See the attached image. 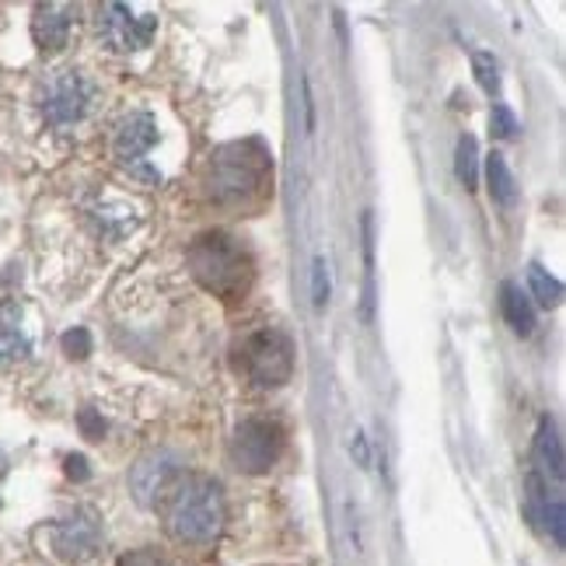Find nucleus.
Wrapping results in <instances>:
<instances>
[{"mask_svg":"<svg viewBox=\"0 0 566 566\" xmlns=\"http://www.w3.org/2000/svg\"><path fill=\"white\" fill-rule=\"evenodd\" d=\"M158 140V123L150 113H129L119 126H116V137H113V155L119 165H126L129 171H137L140 179H158L155 171L144 168V155Z\"/></svg>","mask_w":566,"mask_h":566,"instance_id":"obj_9","label":"nucleus"},{"mask_svg":"<svg viewBox=\"0 0 566 566\" xmlns=\"http://www.w3.org/2000/svg\"><path fill=\"white\" fill-rule=\"evenodd\" d=\"M186 263L196 283L217 297H238L252 283V259L228 231H207L196 238L186 252Z\"/></svg>","mask_w":566,"mask_h":566,"instance_id":"obj_2","label":"nucleus"},{"mask_svg":"<svg viewBox=\"0 0 566 566\" xmlns=\"http://www.w3.org/2000/svg\"><path fill=\"white\" fill-rule=\"evenodd\" d=\"M77 427H81V433H84L88 441H102V433H105V420L98 417L95 409H81Z\"/></svg>","mask_w":566,"mask_h":566,"instance_id":"obj_22","label":"nucleus"},{"mask_svg":"<svg viewBox=\"0 0 566 566\" xmlns=\"http://www.w3.org/2000/svg\"><path fill=\"white\" fill-rule=\"evenodd\" d=\"M242 371L263 388H276L294 375V343L280 329H259L242 343Z\"/></svg>","mask_w":566,"mask_h":566,"instance_id":"obj_4","label":"nucleus"},{"mask_svg":"<svg viewBox=\"0 0 566 566\" xmlns=\"http://www.w3.org/2000/svg\"><path fill=\"white\" fill-rule=\"evenodd\" d=\"M486 182H490L493 203H500V207H514V200H517V186H514V176H511V168H507L504 155H496V150L486 158Z\"/></svg>","mask_w":566,"mask_h":566,"instance_id":"obj_15","label":"nucleus"},{"mask_svg":"<svg viewBox=\"0 0 566 566\" xmlns=\"http://www.w3.org/2000/svg\"><path fill=\"white\" fill-rule=\"evenodd\" d=\"M535 472L549 483L563 486V441H559V430L549 417L538 420V433H535Z\"/></svg>","mask_w":566,"mask_h":566,"instance_id":"obj_13","label":"nucleus"},{"mask_svg":"<svg viewBox=\"0 0 566 566\" xmlns=\"http://www.w3.org/2000/svg\"><path fill=\"white\" fill-rule=\"evenodd\" d=\"M528 287H532V297L542 304V308H556L563 301V283L556 276H549L538 263L528 266Z\"/></svg>","mask_w":566,"mask_h":566,"instance_id":"obj_16","label":"nucleus"},{"mask_svg":"<svg viewBox=\"0 0 566 566\" xmlns=\"http://www.w3.org/2000/svg\"><path fill=\"white\" fill-rule=\"evenodd\" d=\"M354 454H357V465H360V469L371 465V454H367V438H364L360 430L354 433Z\"/></svg>","mask_w":566,"mask_h":566,"instance_id":"obj_25","label":"nucleus"},{"mask_svg":"<svg viewBox=\"0 0 566 566\" xmlns=\"http://www.w3.org/2000/svg\"><path fill=\"white\" fill-rule=\"evenodd\" d=\"M490 126H493V134H496L500 140H511V137L517 134V119H514V113H511L507 105H493Z\"/></svg>","mask_w":566,"mask_h":566,"instance_id":"obj_21","label":"nucleus"},{"mask_svg":"<svg viewBox=\"0 0 566 566\" xmlns=\"http://www.w3.org/2000/svg\"><path fill=\"white\" fill-rule=\"evenodd\" d=\"M119 566H168L158 553H150V549H144V553H129V556H123L119 559Z\"/></svg>","mask_w":566,"mask_h":566,"instance_id":"obj_23","label":"nucleus"},{"mask_svg":"<svg viewBox=\"0 0 566 566\" xmlns=\"http://www.w3.org/2000/svg\"><path fill=\"white\" fill-rule=\"evenodd\" d=\"M472 63H475V77H479V84H483V92L496 95V92H500L496 60H493L490 53H475V56H472Z\"/></svg>","mask_w":566,"mask_h":566,"instance_id":"obj_19","label":"nucleus"},{"mask_svg":"<svg viewBox=\"0 0 566 566\" xmlns=\"http://www.w3.org/2000/svg\"><path fill=\"white\" fill-rule=\"evenodd\" d=\"M155 29H158L155 14H140L129 4H102L98 8V39L116 53H134V50L150 46Z\"/></svg>","mask_w":566,"mask_h":566,"instance_id":"obj_7","label":"nucleus"},{"mask_svg":"<svg viewBox=\"0 0 566 566\" xmlns=\"http://www.w3.org/2000/svg\"><path fill=\"white\" fill-rule=\"evenodd\" d=\"M74 29V8L71 4H39L35 18H32V35H35V46L42 53H56L67 46Z\"/></svg>","mask_w":566,"mask_h":566,"instance_id":"obj_11","label":"nucleus"},{"mask_svg":"<svg viewBox=\"0 0 566 566\" xmlns=\"http://www.w3.org/2000/svg\"><path fill=\"white\" fill-rule=\"evenodd\" d=\"M500 308H504V318H507V325L517 336H532V329H535V308H532V301L521 294V287H514V283H504V287H500Z\"/></svg>","mask_w":566,"mask_h":566,"instance_id":"obj_14","label":"nucleus"},{"mask_svg":"<svg viewBox=\"0 0 566 566\" xmlns=\"http://www.w3.org/2000/svg\"><path fill=\"white\" fill-rule=\"evenodd\" d=\"M32 350V339L25 333V318H21V308L14 301L0 304V364H14L25 360Z\"/></svg>","mask_w":566,"mask_h":566,"instance_id":"obj_12","label":"nucleus"},{"mask_svg":"<svg viewBox=\"0 0 566 566\" xmlns=\"http://www.w3.org/2000/svg\"><path fill=\"white\" fill-rule=\"evenodd\" d=\"M454 171H459L465 189H475V182H479V147H475V137H469V134L459 140V161H454Z\"/></svg>","mask_w":566,"mask_h":566,"instance_id":"obj_17","label":"nucleus"},{"mask_svg":"<svg viewBox=\"0 0 566 566\" xmlns=\"http://www.w3.org/2000/svg\"><path fill=\"white\" fill-rule=\"evenodd\" d=\"M53 549L67 563H88L102 549V521L92 511H74L53 528Z\"/></svg>","mask_w":566,"mask_h":566,"instance_id":"obj_10","label":"nucleus"},{"mask_svg":"<svg viewBox=\"0 0 566 566\" xmlns=\"http://www.w3.org/2000/svg\"><path fill=\"white\" fill-rule=\"evenodd\" d=\"M182 475V459L176 451H150L129 472V490L140 507H158L165 493L176 486V479Z\"/></svg>","mask_w":566,"mask_h":566,"instance_id":"obj_8","label":"nucleus"},{"mask_svg":"<svg viewBox=\"0 0 566 566\" xmlns=\"http://www.w3.org/2000/svg\"><path fill=\"white\" fill-rule=\"evenodd\" d=\"M165 528L179 546H213L224 532L228 507L221 483L200 472H182L161 500Z\"/></svg>","mask_w":566,"mask_h":566,"instance_id":"obj_1","label":"nucleus"},{"mask_svg":"<svg viewBox=\"0 0 566 566\" xmlns=\"http://www.w3.org/2000/svg\"><path fill=\"white\" fill-rule=\"evenodd\" d=\"M63 469H67V475L74 479V483H84V479H88V462H84V454H67Z\"/></svg>","mask_w":566,"mask_h":566,"instance_id":"obj_24","label":"nucleus"},{"mask_svg":"<svg viewBox=\"0 0 566 566\" xmlns=\"http://www.w3.org/2000/svg\"><path fill=\"white\" fill-rule=\"evenodd\" d=\"M270 155L259 144H231L207 165V192L213 203H245L266 189Z\"/></svg>","mask_w":566,"mask_h":566,"instance_id":"obj_3","label":"nucleus"},{"mask_svg":"<svg viewBox=\"0 0 566 566\" xmlns=\"http://www.w3.org/2000/svg\"><path fill=\"white\" fill-rule=\"evenodd\" d=\"M283 451V427L266 417H249L234 427L231 438V459L249 475H263L276 465Z\"/></svg>","mask_w":566,"mask_h":566,"instance_id":"obj_5","label":"nucleus"},{"mask_svg":"<svg viewBox=\"0 0 566 566\" xmlns=\"http://www.w3.org/2000/svg\"><path fill=\"white\" fill-rule=\"evenodd\" d=\"M95 88L77 71H56L39 92V108L50 126H74L88 116Z\"/></svg>","mask_w":566,"mask_h":566,"instance_id":"obj_6","label":"nucleus"},{"mask_svg":"<svg viewBox=\"0 0 566 566\" xmlns=\"http://www.w3.org/2000/svg\"><path fill=\"white\" fill-rule=\"evenodd\" d=\"M60 346H63V354H67V357L84 360L92 354V336H88V329H71V333H63Z\"/></svg>","mask_w":566,"mask_h":566,"instance_id":"obj_20","label":"nucleus"},{"mask_svg":"<svg viewBox=\"0 0 566 566\" xmlns=\"http://www.w3.org/2000/svg\"><path fill=\"white\" fill-rule=\"evenodd\" d=\"M312 304L318 312L329 304V266H325L322 255L312 263Z\"/></svg>","mask_w":566,"mask_h":566,"instance_id":"obj_18","label":"nucleus"}]
</instances>
